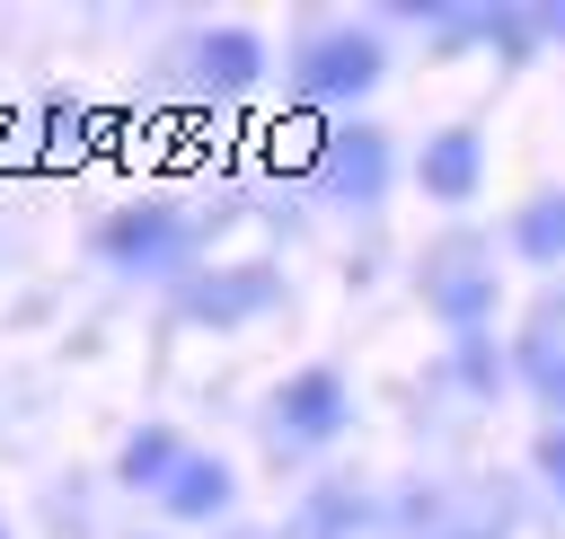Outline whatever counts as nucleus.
Returning a JSON list of instances; mask_svg holds the SVG:
<instances>
[{"label": "nucleus", "mask_w": 565, "mask_h": 539, "mask_svg": "<svg viewBox=\"0 0 565 539\" xmlns=\"http://www.w3.org/2000/svg\"><path fill=\"white\" fill-rule=\"evenodd\" d=\"M318 186L344 194V203H371V194L388 186V133H371V124L327 133V141H318Z\"/></svg>", "instance_id": "1"}, {"label": "nucleus", "mask_w": 565, "mask_h": 539, "mask_svg": "<svg viewBox=\"0 0 565 539\" xmlns=\"http://www.w3.org/2000/svg\"><path fill=\"white\" fill-rule=\"evenodd\" d=\"M300 80H309V97H362L380 80V44L371 35H318L300 53Z\"/></svg>", "instance_id": "2"}, {"label": "nucleus", "mask_w": 565, "mask_h": 539, "mask_svg": "<svg viewBox=\"0 0 565 539\" xmlns=\"http://www.w3.org/2000/svg\"><path fill=\"white\" fill-rule=\"evenodd\" d=\"M274 415H282L300 442H327V433L344 424V380H335V371H300V380L274 398Z\"/></svg>", "instance_id": "3"}, {"label": "nucleus", "mask_w": 565, "mask_h": 539, "mask_svg": "<svg viewBox=\"0 0 565 539\" xmlns=\"http://www.w3.org/2000/svg\"><path fill=\"white\" fill-rule=\"evenodd\" d=\"M177 247H185L177 212H124V221H106V256L115 265H168Z\"/></svg>", "instance_id": "4"}, {"label": "nucleus", "mask_w": 565, "mask_h": 539, "mask_svg": "<svg viewBox=\"0 0 565 539\" xmlns=\"http://www.w3.org/2000/svg\"><path fill=\"white\" fill-rule=\"evenodd\" d=\"M265 300H274V274H265V265H238V274H212L203 292H185L194 318H247V309H265Z\"/></svg>", "instance_id": "5"}, {"label": "nucleus", "mask_w": 565, "mask_h": 539, "mask_svg": "<svg viewBox=\"0 0 565 539\" xmlns=\"http://www.w3.org/2000/svg\"><path fill=\"white\" fill-rule=\"evenodd\" d=\"M168 512H185V521H203V512H221L230 504V468L221 459H177V477H168V495H159Z\"/></svg>", "instance_id": "6"}, {"label": "nucleus", "mask_w": 565, "mask_h": 539, "mask_svg": "<svg viewBox=\"0 0 565 539\" xmlns=\"http://www.w3.org/2000/svg\"><path fill=\"white\" fill-rule=\"evenodd\" d=\"M468 186H477V133H441V141L424 150V194L459 203Z\"/></svg>", "instance_id": "7"}, {"label": "nucleus", "mask_w": 565, "mask_h": 539, "mask_svg": "<svg viewBox=\"0 0 565 539\" xmlns=\"http://www.w3.org/2000/svg\"><path fill=\"white\" fill-rule=\"evenodd\" d=\"M256 71H265V44H256V35H238V27L203 35V80H212V88H247Z\"/></svg>", "instance_id": "8"}, {"label": "nucleus", "mask_w": 565, "mask_h": 539, "mask_svg": "<svg viewBox=\"0 0 565 539\" xmlns=\"http://www.w3.org/2000/svg\"><path fill=\"white\" fill-rule=\"evenodd\" d=\"M512 247L539 256V265H556V256H565V194H539V203L512 221Z\"/></svg>", "instance_id": "9"}, {"label": "nucleus", "mask_w": 565, "mask_h": 539, "mask_svg": "<svg viewBox=\"0 0 565 539\" xmlns=\"http://www.w3.org/2000/svg\"><path fill=\"white\" fill-rule=\"evenodd\" d=\"M124 477H132V486H168V477H177V442H168V433L150 424V433H141L132 451H124Z\"/></svg>", "instance_id": "10"}, {"label": "nucleus", "mask_w": 565, "mask_h": 539, "mask_svg": "<svg viewBox=\"0 0 565 539\" xmlns=\"http://www.w3.org/2000/svg\"><path fill=\"white\" fill-rule=\"evenodd\" d=\"M433 300H441V309H450V318H459V327H468V318H477V309H486V283H477V274H468V265H459V256H450V265H441V283H433Z\"/></svg>", "instance_id": "11"}, {"label": "nucleus", "mask_w": 565, "mask_h": 539, "mask_svg": "<svg viewBox=\"0 0 565 539\" xmlns=\"http://www.w3.org/2000/svg\"><path fill=\"white\" fill-rule=\"evenodd\" d=\"M494 371H503L494 345H486V336H459V380H468V389H494Z\"/></svg>", "instance_id": "12"}, {"label": "nucleus", "mask_w": 565, "mask_h": 539, "mask_svg": "<svg viewBox=\"0 0 565 539\" xmlns=\"http://www.w3.org/2000/svg\"><path fill=\"white\" fill-rule=\"evenodd\" d=\"M530 380H539L547 406H565V353H530Z\"/></svg>", "instance_id": "13"}, {"label": "nucleus", "mask_w": 565, "mask_h": 539, "mask_svg": "<svg viewBox=\"0 0 565 539\" xmlns=\"http://www.w3.org/2000/svg\"><path fill=\"white\" fill-rule=\"evenodd\" d=\"M539 468H547V477L565 486V433H547V442H539Z\"/></svg>", "instance_id": "14"}]
</instances>
